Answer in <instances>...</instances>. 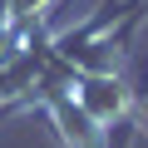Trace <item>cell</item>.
Wrapping results in <instances>:
<instances>
[{"mask_svg": "<svg viewBox=\"0 0 148 148\" xmlns=\"http://www.w3.org/2000/svg\"><path fill=\"white\" fill-rule=\"evenodd\" d=\"M74 104H79V109H84L104 133L143 119V109H138V89L128 84V74H123V69L79 74V84H74Z\"/></svg>", "mask_w": 148, "mask_h": 148, "instance_id": "obj_1", "label": "cell"}, {"mask_svg": "<svg viewBox=\"0 0 148 148\" xmlns=\"http://www.w3.org/2000/svg\"><path fill=\"white\" fill-rule=\"evenodd\" d=\"M49 5H54V0H10V20L15 25H40L49 15Z\"/></svg>", "mask_w": 148, "mask_h": 148, "instance_id": "obj_2", "label": "cell"}, {"mask_svg": "<svg viewBox=\"0 0 148 148\" xmlns=\"http://www.w3.org/2000/svg\"><path fill=\"white\" fill-rule=\"evenodd\" d=\"M143 94H148V89H143Z\"/></svg>", "mask_w": 148, "mask_h": 148, "instance_id": "obj_3", "label": "cell"}]
</instances>
